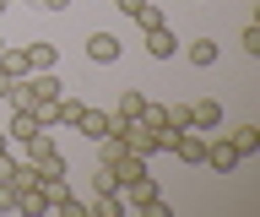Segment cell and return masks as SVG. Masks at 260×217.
I'll return each instance as SVG.
<instances>
[{
	"label": "cell",
	"instance_id": "1",
	"mask_svg": "<svg viewBox=\"0 0 260 217\" xmlns=\"http://www.w3.org/2000/svg\"><path fill=\"white\" fill-rule=\"evenodd\" d=\"M201 163H211V168H217V174H228V168H239L244 158H239V152H233V141H228L222 131H206V158H201Z\"/></svg>",
	"mask_w": 260,
	"mask_h": 217
},
{
	"label": "cell",
	"instance_id": "2",
	"mask_svg": "<svg viewBox=\"0 0 260 217\" xmlns=\"http://www.w3.org/2000/svg\"><path fill=\"white\" fill-rule=\"evenodd\" d=\"M119 196H125V206H130V212H141L146 201H157L162 190H157V179H152V174H136V179H125V184H119Z\"/></svg>",
	"mask_w": 260,
	"mask_h": 217
},
{
	"label": "cell",
	"instance_id": "3",
	"mask_svg": "<svg viewBox=\"0 0 260 217\" xmlns=\"http://www.w3.org/2000/svg\"><path fill=\"white\" fill-rule=\"evenodd\" d=\"M168 152H174V158H179V163H201V158H206V131H195V125H190V131H179L174 136V147H168Z\"/></svg>",
	"mask_w": 260,
	"mask_h": 217
},
{
	"label": "cell",
	"instance_id": "4",
	"mask_svg": "<svg viewBox=\"0 0 260 217\" xmlns=\"http://www.w3.org/2000/svg\"><path fill=\"white\" fill-rule=\"evenodd\" d=\"M109 125H114V114H109V109H92V103H87V109H81V119H76V131L87 136V141H103V136H109Z\"/></svg>",
	"mask_w": 260,
	"mask_h": 217
},
{
	"label": "cell",
	"instance_id": "5",
	"mask_svg": "<svg viewBox=\"0 0 260 217\" xmlns=\"http://www.w3.org/2000/svg\"><path fill=\"white\" fill-rule=\"evenodd\" d=\"M38 131H44V119L32 114V109H11V119H6V136L11 141H32Z\"/></svg>",
	"mask_w": 260,
	"mask_h": 217
},
{
	"label": "cell",
	"instance_id": "6",
	"mask_svg": "<svg viewBox=\"0 0 260 217\" xmlns=\"http://www.w3.org/2000/svg\"><path fill=\"white\" fill-rule=\"evenodd\" d=\"M6 190H11V196H22V190H32V184H38V168L27 163V158H11V168H6Z\"/></svg>",
	"mask_w": 260,
	"mask_h": 217
},
{
	"label": "cell",
	"instance_id": "7",
	"mask_svg": "<svg viewBox=\"0 0 260 217\" xmlns=\"http://www.w3.org/2000/svg\"><path fill=\"white\" fill-rule=\"evenodd\" d=\"M190 125L195 131H217V125H222V103L217 98H195L190 103Z\"/></svg>",
	"mask_w": 260,
	"mask_h": 217
},
{
	"label": "cell",
	"instance_id": "8",
	"mask_svg": "<svg viewBox=\"0 0 260 217\" xmlns=\"http://www.w3.org/2000/svg\"><path fill=\"white\" fill-rule=\"evenodd\" d=\"M119 49H125V44H119L114 33H92V38H87V60H98V66H114Z\"/></svg>",
	"mask_w": 260,
	"mask_h": 217
},
{
	"label": "cell",
	"instance_id": "9",
	"mask_svg": "<svg viewBox=\"0 0 260 217\" xmlns=\"http://www.w3.org/2000/svg\"><path fill=\"white\" fill-rule=\"evenodd\" d=\"M27 76H32V87H38V109H44V103H54V98L65 92V82L54 76V71H27ZM38 109H32V114H38Z\"/></svg>",
	"mask_w": 260,
	"mask_h": 217
},
{
	"label": "cell",
	"instance_id": "10",
	"mask_svg": "<svg viewBox=\"0 0 260 217\" xmlns=\"http://www.w3.org/2000/svg\"><path fill=\"white\" fill-rule=\"evenodd\" d=\"M174 49H179V38L168 33V22L146 33V54H152V60H174Z\"/></svg>",
	"mask_w": 260,
	"mask_h": 217
},
{
	"label": "cell",
	"instance_id": "11",
	"mask_svg": "<svg viewBox=\"0 0 260 217\" xmlns=\"http://www.w3.org/2000/svg\"><path fill=\"white\" fill-rule=\"evenodd\" d=\"M0 71H6V76H11V82H16V76H27V49H16V44H0Z\"/></svg>",
	"mask_w": 260,
	"mask_h": 217
},
{
	"label": "cell",
	"instance_id": "12",
	"mask_svg": "<svg viewBox=\"0 0 260 217\" xmlns=\"http://www.w3.org/2000/svg\"><path fill=\"white\" fill-rule=\"evenodd\" d=\"M141 103H146L141 87H119V98H114V114H119V119H136V114H141Z\"/></svg>",
	"mask_w": 260,
	"mask_h": 217
},
{
	"label": "cell",
	"instance_id": "13",
	"mask_svg": "<svg viewBox=\"0 0 260 217\" xmlns=\"http://www.w3.org/2000/svg\"><path fill=\"white\" fill-rule=\"evenodd\" d=\"M81 109H87V103H81V98H71V92H60V103H54V125H65V131H76Z\"/></svg>",
	"mask_w": 260,
	"mask_h": 217
},
{
	"label": "cell",
	"instance_id": "14",
	"mask_svg": "<svg viewBox=\"0 0 260 217\" xmlns=\"http://www.w3.org/2000/svg\"><path fill=\"white\" fill-rule=\"evenodd\" d=\"M87 206H92L98 217H125V212H130V206H125V196H119V190H103V196H92V201H87Z\"/></svg>",
	"mask_w": 260,
	"mask_h": 217
},
{
	"label": "cell",
	"instance_id": "15",
	"mask_svg": "<svg viewBox=\"0 0 260 217\" xmlns=\"http://www.w3.org/2000/svg\"><path fill=\"white\" fill-rule=\"evenodd\" d=\"M228 141H233V152H239V158H255V152H260V125H239Z\"/></svg>",
	"mask_w": 260,
	"mask_h": 217
},
{
	"label": "cell",
	"instance_id": "16",
	"mask_svg": "<svg viewBox=\"0 0 260 217\" xmlns=\"http://www.w3.org/2000/svg\"><path fill=\"white\" fill-rule=\"evenodd\" d=\"M130 22H136V27H141V33H152V27H162V6H152V0H141V6H136V11H130Z\"/></svg>",
	"mask_w": 260,
	"mask_h": 217
},
{
	"label": "cell",
	"instance_id": "17",
	"mask_svg": "<svg viewBox=\"0 0 260 217\" xmlns=\"http://www.w3.org/2000/svg\"><path fill=\"white\" fill-rule=\"evenodd\" d=\"M27 66L32 71H54L60 66V49H54V44H27Z\"/></svg>",
	"mask_w": 260,
	"mask_h": 217
},
{
	"label": "cell",
	"instance_id": "18",
	"mask_svg": "<svg viewBox=\"0 0 260 217\" xmlns=\"http://www.w3.org/2000/svg\"><path fill=\"white\" fill-rule=\"evenodd\" d=\"M109 168L119 174V184H125V179H136V174H146V158H136V152H119Z\"/></svg>",
	"mask_w": 260,
	"mask_h": 217
},
{
	"label": "cell",
	"instance_id": "19",
	"mask_svg": "<svg viewBox=\"0 0 260 217\" xmlns=\"http://www.w3.org/2000/svg\"><path fill=\"white\" fill-rule=\"evenodd\" d=\"M16 212H27V217H49L44 190H38V184H32V190H22V196H16Z\"/></svg>",
	"mask_w": 260,
	"mask_h": 217
},
{
	"label": "cell",
	"instance_id": "20",
	"mask_svg": "<svg viewBox=\"0 0 260 217\" xmlns=\"http://www.w3.org/2000/svg\"><path fill=\"white\" fill-rule=\"evenodd\" d=\"M184 54H190V66H195V71L217 66V44H211V38H195V44H190V49H184Z\"/></svg>",
	"mask_w": 260,
	"mask_h": 217
},
{
	"label": "cell",
	"instance_id": "21",
	"mask_svg": "<svg viewBox=\"0 0 260 217\" xmlns=\"http://www.w3.org/2000/svg\"><path fill=\"white\" fill-rule=\"evenodd\" d=\"M87 184H92V196H103V190H119V174H114L109 163H98V168H92V179H87Z\"/></svg>",
	"mask_w": 260,
	"mask_h": 217
},
{
	"label": "cell",
	"instance_id": "22",
	"mask_svg": "<svg viewBox=\"0 0 260 217\" xmlns=\"http://www.w3.org/2000/svg\"><path fill=\"white\" fill-rule=\"evenodd\" d=\"M54 212H60V217H92V206H87L81 196H65L60 206H54Z\"/></svg>",
	"mask_w": 260,
	"mask_h": 217
},
{
	"label": "cell",
	"instance_id": "23",
	"mask_svg": "<svg viewBox=\"0 0 260 217\" xmlns=\"http://www.w3.org/2000/svg\"><path fill=\"white\" fill-rule=\"evenodd\" d=\"M190 125V103H168V131H184Z\"/></svg>",
	"mask_w": 260,
	"mask_h": 217
},
{
	"label": "cell",
	"instance_id": "24",
	"mask_svg": "<svg viewBox=\"0 0 260 217\" xmlns=\"http://www.w3.org/2000/svg\"><path fill=\"white\" fill-rule=\"evenodd\" d=\"M244 49H249V54H260V27H255V22L244 27Z\"/></svg>",
	"mask_w": 260,
	"mask_h": 217
},
{
	"label": "cell",
	"instance_id": "25",
	"mask_svg": "<svg viewBox=\"0 0 260 217\" xmlns=\"http://www.w3.org/2000/svg\"><path fill=\"white\" fill-rule=\"evenodd\" d=\"M32 6H38V11H65L71 0H32Z\"/></svg>",
	"mask_w": 260,
	"mask_h": 217
},
{
	"label": "cell",
	"instance_id": "26",
	"mask_svg": "<svg viewBox=\"0 0 260 217\" xmlns=\"http://www.w3.org/2000/svg\"><path fill=\"white\" fill-rule=\"evenodd\" d=\"M114 6H119V11H125V17H130V11H136V6H141V0H114Z\"/></svg>",
	"mask_w": 260,
	"mask_h": 217
},
{
	"label": "cell",
	"instance_id": "27",
	"mask_svg": "<svg viewBox=\"0 0 260 217\" xmlns=\"http://www.w3.org/2000/svg\"><path fill=\"white\" fill-rule=\"evenodd\" d=\"M6 92H11V76H6V71H0V103H6Z\"/></svg>",
	"mask_w": 260,
	"mask_h": 217
},
{
	"label": "cell",
	"instance_id": "28",
	"mask_svg": "<svg viewBox=\"0 0 260 217\" xmlns=\"http://www.w3.org/2000/svg\"><path fill=\"white\" fill-rule=\"evenodd\" d=\"M0 152H11V136H6V131H0Z\"/></svg>",
	"mask_w": 260,
	"mask_h": 217
},
{
	"label": "cell",
	"instance_id": "29",
	"mask_svg": "<svg viewBox=\"0 0 260 217\" xmlns=\"http://www.w3.org/2000/svg\"><path fill=\"white\" fill-rule=\"evenodd\" d=\"M6 6H11V0H0V11H6Z\"/></svg>",
	"mask_w": 260,
	"mask_h": 217
}]
</instances>
